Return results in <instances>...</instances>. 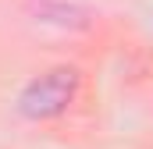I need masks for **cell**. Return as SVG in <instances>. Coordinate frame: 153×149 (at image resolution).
I'll return each instance as SVG.
<instances>
[{
	"label": "cell",
	"instance_id": "obj_2",
	"mask_svg": "<svg viewBox=\"0 0 153 149\" xmlns=\"http://www.w3.org/2000/svg\"><path fill=\"white\" fill-rule=\"evenodd\" d=\"M36 14L43 21H57V25H71V29H85L89 25V14L82 7H71V4H43Z\"/></svg>",
	"mask_w": 153,
	"mask_h": 149
},
{
	"label": "cell",
	"instance_id": "obj_1",
	"mask_svg": "<svg viewBox=\"0 0 153 149\" xmlns=\"http://www.w3.org/2000/svg\"><path fill=\"white\" fill-rule=\"evenodd\" d=\"M78 78L75 68L61 64V68H50V71L36 74L32 82H25V89L18 92V110L25 114L29 121H50V117H61L75 103L78 96Z\"/></svg>",
	"mask_w": 153,
	"mask_h": 149
}]
</instances>
